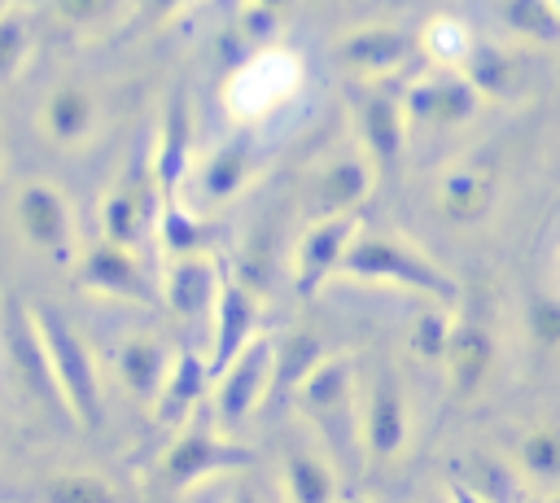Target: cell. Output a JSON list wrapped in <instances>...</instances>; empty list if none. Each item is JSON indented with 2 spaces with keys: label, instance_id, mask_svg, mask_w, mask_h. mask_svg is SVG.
I'll return each instance as SVG.
<instances>
[{
  "label": "cell",
  "instance_id": "cell-1",
  "mask_svg": "<svg viewBox=\"0 0 560 503\" xmlns=\"http://www.w3.org/2000/svg\"><path fill=\"white\" fill-rule=\"evenodd\" d=\"M337 276L359 280V284H389V289L429 297V302H438V306H455V302H459V280L446 276V271H442L429 254H420L411 241L389 236V232H368V236L359 232L354 245L346 249Z\"/></svg>",
  "mask_w": 560,
  "mask_h": 503
},
{
  "label": "cell",
  "instance_id": "cell-2",
  "mask_svg": "<svg viewBox=\"0 0 560 503\" xmlns=\"http://www.w3.org/2000/svg\"><path fill=\"white\" fill-rule=\"evenodd\" d=\"M35 324H39V337L48 346V359H52V372H57V385H61V398H66V416L79 429H101L105 424V385H101L96 354L88 350L79 328L57 306L39 302Z\"/></svg>",
  "mask_w": 560,
  "mask_h": 503
},
{
  "label": "cell",
  "instance_id": "cell-3",
  "mask_svg": "<svg viewBox=\"0 0 560 503\" xmlns=\"http://www.w3.org/2000/svg\"><path fill=\"white\" fill-rule=\"evenodd\" d=\"M298 402L328 437H337V451H363V437H359V385H354L350 359H324L298 385Z\"/></svg>",
  "mask_w": 560,
  "mask_h": 503
},
{
  "label": "cell",
  "instance_id": "cell-4",
  "mask_svg": "<svg viewBox=\"0 0 560 503\" xmlns=\"http://www.w3.org/2000/svg\"><path fill=\"white\" fill-rule=\"evenodd\" d=\"M254 459L249 446L232 442V437H219L214 429L206 424H184L175 433V442L166 446L162 464H158V481L171 490V494H184L192 486H201L206 477L214 472H228V468H245Z\"/></svg>",
  "mask_w": 560,
  "mask_h": 503
},
{
  "label": "cell",
  "instance_id": "cell-5",
  "mask_svg": "<svg viewBox=\"0 0 560 503\" xmlns=\"http://www.w3.org/2000/svg\"><path fill=\"white\" fill-rule=\"evenodd\" d=\"M298 83H302V61L284 48H262L228 79L223 101L241 122H249V118H267L276 105H284Z\"/></svg>",
  "mask_w": 560,
  "mask_h": 503
},
{
  "label": "cell",
  "instance_id": "cell-6",
  "mask_svg": "<svg viewBox=\"0 0 560 503\" xmlns=\"http://www.w3.org/2000/svg\"><path fill=\"white\" fill-rule=\"evenodd\" d=\"M0 332H4L9 363L18 367V381L26 385V394L35 402H44V407H61L66 411V398H61V385H57V372H52V359H48V346H44L39 324H35V306H26L22 297L4 293Z\"/></svg>",
  "mask_w": 560,
  "mask_h": 503
},
{
  "label": "cell",
  "instance_id": "cell-7",
  "mask_svg": "<svg viewBox=\"0 0 560 503\" xmlns=\"http://www.w3.org/2000/svg\"><path fill=\"white\" fill-rule=\"evenodd\" d=\"M13 223L22 227V236L52 262L70 267L79 258V232H74V214L66 206V197L44 184V179H26L13 197Z\"/></svg>",
  "mask_w": 560,
  "mask_h": 503
},
{
  "label": "cell",
  "instance_id": "cell-8",
  "mask_svg": "<svg viewBox=\"0 0 560 503\" xmlns=\"http://www.w3.org/2000/svg\"><path fill=\"white\" fill-rule=\"evenodd\" d=\"M411 420H407V394L402 381L389 367H376L363 385H359V437H363V455H372L376 464L394 459L407 446Z\"/></svg>",
  "mask_w": 560,
  "mask_h": 503
},
{
  "label": "cell",
  "instance_id": "cell-9",
  "mask_svg": "<svg viewBox=\"0 0 560 503\" xmlns=\"http://www.w3.org/2000/svg\"><path fill=\"white\" fill-rule=\"evenodd\" d=\"M354 127H359L368 162L376 166V179L394 175V166L402 157V140H407V105H402V96L372 83L368 92L354 96Z\"/></svg>",
  "mask_w": 560,
  "mask_h": 503
},
{
  "label": "cell",
  "instance_id": "cell-10",
  "mask_svg": "<svg viewBox=\"0 0 560 503\" xmlns=\"http://www.w3.org/2000/svg\"><path fill=\"white\" fill-rule=\"evenodd\" d=\"M359 236V219L354 214H332V219H315L302 241H298V254H293V284L302 297H315L337 271H341V258L346 249L354 245Z\"/></svg>",
  "mask_w": 560,
  "mask_h": 503
},
{
  "label": "cell",
  "instance_id": "cell-11",
  "mask_svg": "<svg viewBox=\"0 0 560 503\" xmlns=\"http://www.w3.org/2000/svg\"><path fill=\"white\" fill-rule=\"evenodd\" d=\"M271 376H276V346L262 341V337H254V341L214 376V381H219V389H214V411H219V420H223L228 429L241 424V420H249L254 407L262 402Z\"/></svg>",
  "mask_w": 560,
  "mask_h": 503
},
{
  "label": "cell",
  "instance_id": "cell-12",
  "mask_svg": "<svg viewBox=\"0 0 560 503\" xmlns=\"http://www.w3.org/2000/svg\"><path fill=\"white\" fill-rule=\"evenodd\" d=\"M158 210H162V201H158V171H149V162L140 157L131 166V175H122L109 188V197L101 206V236L105 241H118V245H136L140 232H144V223Z\"/></svg>",
  "mask_w": 560,
  "mask_h": 503
},
{
  "label": "cell",
  "instance_id": "cell-13",
  "mask_svg": "<svg viewBox=\"0 0 560 503\" xmlns=\"http://www.w3.org/2000/svg\"><path fill=\"white\" fill-rule=\"evenodd\" d=\"M79 284L105 297H127V302H153V284L131 254V245L118 241H96L92 249L79 254Z\"/></svg>",
  "mask_w": 560,
  "mask_h": 503
},
{
  "label": "cell",
  "instance_id": "cell-14",
  "mask_svg": "<svg viewBox=\"0 0 560 503\" xmlns=\"http://www.w3.org/2000/svg\"><path fill=\"white\" fill-rule=\"evenodd\" d=\"M477 83L464 74V70H438L420 83H411L402 92V105H407V118H420V122H438V127H459L477 114Z\"/></svg>",
  "mask_w": 560,
  "mask_h": 503
},
{
  "label": "cell",
  "instance_id": "cell-15",
  "mask_svg": "<svg viewBox=\"0 0 560 503\" xmlns=\"http://www.w3.org/2000/svg\"><path fill=\"white\" fill-rule=\"evenodd\" d=\"M210 376H219L258 332V306H254V297H249V289H241L236 280H228L223 276V284H219V297H214V311H210Z\"/></svg>",
  "mask_w": 560,
  "mask_h": 503
},
{
  "label": "cell",
  "instance_id": "cell-16",
  "mask_svg": "<svg viewBox=\"0 0 560 503\" xmlns=\"http://www.w3.org/2000/svg\"><path fill=\"white\" fill-rule=\"evenodd\" d=\"M442 363H446L451 389H455L459 398H468L472 389H481V381L490 376V363H494V332H490V324H486L481 315L455 319Z\"/></svg>",
  "mask_w": 560,
  "mask_h": 503
},
{
  "label": "cell",
  "instance_id": "cell-17",
  "mask_svg": "<svg viewBox=\"0 0 560 503\" xmlns=\"http://www.w3.org/2000/svg\"><path fill=\"white\" fill-rule=\"evenodd\" d=\"M372 184H376V166L368 162V153H341V157H332L315 175V214L319 219L354 214L368 201Z\"/></svg>",
  "mask_w": 560,
  "mask_h": 503
},
{
  "label": "cell",
  "instance_id": "cell-18",
  "mask_svg": "<svg viewBox=\"0 0 560 503\" xmlns=\"http://www.w3.org/2000/svg\"><path fill=\"white\" fill-rule=\"evenodd\" d=\"M416 48H420V39H411V35L398 31V26H359V31H350V35L337 44V57H341L350 70H359V74H368V79H381V74L398 70Z\"/></svg>",
  "mask_w": 560,
  "mask_h": 503
},
{
  "label": "cell",
  "instance_id": "cell-19",
  "mask_svg": "<svg viewBox=\"0 0 560 503\" xmlns=\"http://www.w3.org/2000/svg\"><path fill=\"white\" fill-rule=\"evenodd\" d=\"M114 367H118L122 389H127L136 402L158 407L162 385H166V376H171V359H166V350H162L153 337H127V341L114 350Z\"/></svg>",
  "mask_w": 560,
  "mask_h": 503
},
{
  "label": "cell",
  "instance_id": "cell-20",
  "mask_svg": "<svg viewBox=\"0 0 560 503\" xmlns=\"http://www.w3.org/2000/svg\"><path fill=\"white\" fill-rule=\"evenodd\" d=\"M39 127L48 140L57 144H79L92 136L96 127V96L83 83H61L57 92H48L44 109H39Z\"/></svg>",
  "mask_w": 560,
  "mask_h": 503
},
{
  "label": "cell",
  "instance_id": "cell-21",
  "mask_svg": "<svg viewBox=\"0 0 560 503\" xmlns=\"http://www.w3.org/2000/svg\"><path fill=\"white\" fill-rule=\"evenodd\" d=\"M223 271L206 258V254H175L171 271H166V302L184 315L192 311H214Z\"/></svg>",
  "mask_w": 560,
  "mask_h": 503
},
{
  "label": "cell",
  "instance_id": "cell-22",
  "mask_svg": "<svg viewBox=\"0 0 560 503\" xmlns=\"http://www.w3.org/2000/svg\"><path fill=\"white\" fill-rule=\"evenodd\" d=\"M210 381H214V376H210V363L197 359L192 350H179V354L171 359V376H166L162 398H158V420L184 429V420L192 416V407H197V398L206 394Z\"/></svg>",
  "mask_w": 560,
  "mask_h": 503
},
{
  "label": "cell",
  "instance_id": "cell-23",
  "mask_svg": "<svg viewBox=\"0 0 560 503\" xmlns=\"http://www.w3.org/2000/svg\"><path fill=\"white\" fill-rule=\"evenodd\" d=\"M280 490L289 503H337V481L324 455L311 446H289L280 459Z\"/></svg>",
  "mask_w": 560,
  "mask_h": 503
},
{
  "label": "cell",
  "instance_id": "cell-24",
  "mask_svg": "<svg viewBox=\"0 0 560 503\" xmlns=\"http://www.w3.org/2000/svg\"><path fill=\"white\" fill-rule=\"evenodd\" d=\"M494 201V184L486 171L477 166H455L442 184H438V210L455 223V227H468L477 223Z\"/></svg>",
  "mask_w": 560,
  "mask_h": 503
},
{
  "label": "cell",
  "instance_id": "cell-25",
  "mask_svg": "<svg viewBox=\"0 0 560 503\" xmlns=\"http://www.w3.org/2000/svg\"><path fill=\"white\" fill-rule=\"evenodd\" d=\"M516 472L542 490L560 486V429H529L516 446Z\"/></svg>",
  "mask_w": 560,
  "mask_h": 503
},
{
  "label": "cell",
  "instance_id": "cell-26",
  "mask_svg": "<svg viewBox=\"0 0 560 503\" xmlns=\"http://www.w3.org/2000/svg\"><path fill=\"white\" fill-rule=\"evenodd\" d=\"M249 144L245 140H232V144H223L210 162H206V171H201V197L206 201H223V197H232L245 179H249Z\"/></svg>",
  "mask_w": 560,
  "mask_h": 503
},
{
  "label": "cell",
  "instance_id": "cell-27",
  "mask_svg": "<svg viewBox=\"0 0 560 503\" xmlns=\"http://www.w3.org/2000/svg\"><path fill=\"white\" fill-rule=\"evenodd\" d=\"M472 31L459 22V17H433L424 31H420V48L438 61V66H446V70H464V61H468V52H472Z\"/></svg>",
  "mask_w": 560,
  "mask_h": 503
},
{
  "label": "cell",
  "instance_id": "cell-28",
  "mask_svg": "<svg viewBox=\"0 0 560 503\" xmlns=\"http://www.w3.org/2000/svg\"><path fill=\"white\" fill-rule=\"evenodd\" d=\"M503 22L529 44L560 39V13L551 9V0H503Z\"/></svg>",
  "mask_w": 560,
  "mask_h": 503
},
{
  "label": "cell",
  "instance_id": "cell-29",
  "mask_svg": "<svg viewBox=\"0 0 560 503\" xmlns=\"http://www.w3.org/2000/svg\"><path fill=\"white\" fill-rule=\"evenodd\" d=\"M44 503H118V494L96 472H57L44 486Z\"/></svg>",
  "mask_w": 560,
  "mask_h": 503
},
{
  "label": "cell",
  "instance_id": "cell-30",
  "mask_svg": "<svg viewBox=\"0 0 560 503\" xmlns=\"http://www.w3.org/2000/svg\"><path fill=\"white\" fill-rule=\"evenodd\" d=\"M451 315L446 311H424L411 328V354L424 363H442L446 359V341H451Z\"/></svg>",
  "mask_w": 560,
  "mask_h": 503
},
{
  "label": "cell",
  "instance_id": "cell-31",
  "mask_svg": "<svg viewBox=\"0 0 560 503\" xmlns=\"http://www.w3.org/2000/svg\"><path fill=\"white\" fill-rule=\"evenodd\" d=\"M525 324H529V332H534L538 346H560V293H551V289L529 293Z\"/></svg>",
  "mask_w": 560,
  "mask_h": 503
},
{
  "label": "cell",
  "instance_id": "cell-32",
  "mask_svg": "<svg viewBox=\"0 0 560 503\" xmlns=\"http://www.w3.org/2000/svg\"><path fill=\"white\" fill-rule=\"evenodd\" d=\"M26 48H31V31L18 13H0V83H9L22 61H26Z\"/></svg>",
  "mask_w": 560,
  "mask_h": 503
},
{
  "label": "cell",
  "instance_id": "cell-33",
  "mask_svg": "<svg viewBox=\"0 0 560 503\" xmlns=\"http://www.w3.org/2000/svg\"><path fill=\"white\" fill-rule=\"evenodd\" d=\"M446 494H451V503H490V499H481V494H477L468 481H459V477L451 481V490H446Z\"/></svg>",
  "mask_w": 560,
  "mask_h": 503
},
{
  "label": "cell",
  "instance_id": "cell-34",
  "mask_svg": "<svg viewBox=\"0 0 560 503\" xmlns=\"http://www.w3.org/2000/svg\"><path fill=\"white\" fill-rule=\"evenodd\" d=\"M228 503H258V494H254V490H249V486H236V490H232V499H228Z\"/></svg>",
  "mask_w": 560,
  "mask_h": 503
},
{
  "label": "cell",
  "instance_id": "cell-35",
  "mask_svg": "<svg viewBox=\"0 0 560 503\" xmlns=\"http://www.w3.org/2000/svg\"><path fill=\"white\" fill-rule=\"evenodd\" d=\"M258 4H262V9H284L289 0H258Z\"/></svg>",
  "mask_w": 560,
  "mask_h": 503
},
{
  "label": "cell",
  "instance_id": "cell-36",
  "mask_svg": "<svg viewBox=\"0 0 560 503\" xmlns=\"http://www.w3.org/2000/svg\"><path fill=\"white\" fill-rule=\"evenodd\" d=\"M551 9H556V13H560V0H551Z\"/></svg>",
  "mask_w": 560,
  "mask_h": 503
},
{
  "label": "cell",
  "instance_id": "cell-37",
  "mask_svg": "<svg viewBox=\"0 0 560 503\" xmlns=\"http://www.w3.org/2000/svg\"><path fill=\"white\" fill-rule=\"evenodd\" d=\"M0 13H4V0H0Z\"/></svg>",
  "mask_w": 560,
  "mask_h": 503
}]
</instances>
